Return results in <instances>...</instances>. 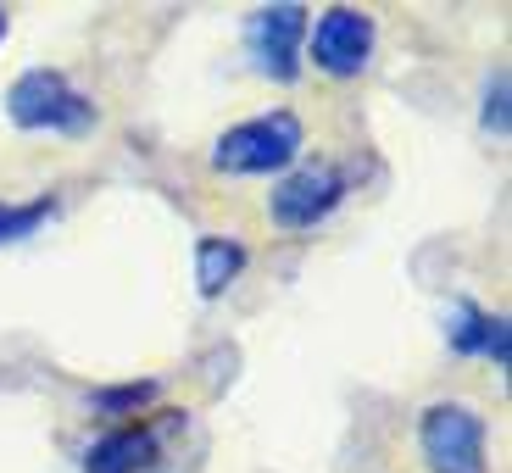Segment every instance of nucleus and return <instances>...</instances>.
<instances>
[{"instance_id": "12", "label": "nucleus", "mask_w": 512, "mask_h": 473, "mask_svg": "<svg viewBox=\"0 0 512 473\" xmlns=\"http://www.w3.org/2000/svg\"><path fill=\"white\" fill-rule=\"evenodd\" d=\"M507 95H512V78L496 73L485 84V128L490 134H507Z\"/></svg>"}, {"instance_id": "13", "label": "nucleus", "mask_w": 512, "mask_h": 473, "mask_svg": "<svg viewBox=\"0 0 512 473\" xmlns=\"http://www.w3.org/2000/svg\"><path fill=\"white\" fill-rule=\"evenodd\" d=\"M0 39H6V12H0Z\"/></svg>"}, {"instance_id": "5", "label": "nucleus", "mask_w": 512, "mask_h": 473, "mask_svg": "<svg viewBox=\"0 0 512 473\" xmlns=\"http://www.w3.org/2000/svg\"><path fill=\"white\" fill-rule=\"evenodd\" d=\"M307 56L329 78H357L373 56V17L357 12V6H329L307 28Z\"/></svg>"}, {"instance_id": "8", "label": "nucleus", "mask_w": 512, "mask_h": 473, "mask_svg": "<svg viewBox=\"0 0 512 473\" xmlns=\"http://www.w3.org/2000/svg\"><path fill=\"white\" fill-rule=\"evenodd\" d=\"M156 451H162V429L128 423V429H112L106 440H95L90 457H84V473H145Z\"/></svg>"}, {"instance_id": "6", "label": "nucleus", "mask_w": 512, "mask_h": 473, "mask_svg": "<svg viewBox=\"0 0 512 473\" xmlns=\"http://www.w3.org/2000/svg\"><path fill=\"white\" fill-rule=\"evenodd\" d=\"M307 6H295V0H284V6H262V12L245 23V45H251L256 67L268 78H279V84H290L295 73H301V45H307Z\"/></svg>"}, {"instance_id": "7", "label": "nucleus", "mask_w": 512, "mask_h": 473, "mask_svg": "<svg viewBox=\"0 0 512 473\" xmlns=\"http://www.w3.org/2000/svg\"><path fill=\"white\" fill-rule=\"evenodd\" d=\"M446 340H451L457 357H485V362H496V368H507V362H512V323L479 312L474 301H451Z\"/></svg>"}, {"instance_id": "3", "label": "nucleus", "mask_w": 512, "mask_h": 473, "mask_svg": "<svg viewBox=\"0 0 512 473\" xmlns=\"http://www.w3.org/2000/svg\"><path fill=\"white\" fill-rule=\"evenodd\" d=\"M418 446L435 473H485V418L462 401H435L418 418Z\"/></svg>"}, {"instance_id": "9", "label": "nucleus", "mask_w": 512, "mask_h": 473, "mask_svg": "<svg viewBox=\"0 0 512 473\" xmlns=\"http://www.w3.org/2000/svg\"><path fill=\"white\" fill-rule=\"evenodd\" d=\"M245 273V245L223 240V234H206V240H195V290L212 301V295H223L234 279Z\"/></svg>"}, {"instance_id": "1", "label": "nucleus", "mask_w": 512, "mask_h": 473, "mask_svg": "<svg viewBox=\"0 0 512 473\" xmlns=\"http://www.w3.org/2000/svg\"><path fill=\"white\" fill-rule=\"evenodd\" d=\"M307 145V128L295 112H262L245 117V123L223 128L218 145H212V167L234 173V179H262V173H284V167L301 156Z\"/></svg>"}, {"instance_id": "2", "label": "nucleus", "mask_w": 512, "mask_h": 473, "mask_svg": "<svg viewBox=\"0 0 512 473\" xmlns=\"http://www.w3.org/2000/svg\"><path fill=\"white\" fill-rule=\"evenodd\" d=\"M6 117L28 134H90L95 128V101L73 90V78L56 67H28L6 90Z\"/></svg>"}, {"instance_id": "11", "label": "nucleus", "mask_w": 512, "mask_h": 473, "mask_svg": "<svg viewBox=\"0 0 512 473\" xmlns=\"http://www.w3.org/2000/svg\"><path fill=\"white\" fill-rule=\"evenodd\" d=\"M145 401H156V379H140V384H112V390H95V407H101V412H140Z\"/></svg>"}, {"instance_id": "4", "label": "nucleus", "mask_w": 512, "mask_h": 473, "mask_svg": "<svg viewBox=\"0 0 512 473\" xmlns=\"http://www.w3.org/2000/svg\"><path fill=\"white\" fill-rule=\"evenodd\" d=\"M340 201H346V179H340L329 162H307V167H295V173H284V179L273 184L268 212H273L279 229H318Z\"/></svg>"}, {"instance_id": "10", "label": "nucleus", "mask_w": 512, "mask_h": 473, "mask_svg": "<svg viewBox=\"0 0 512 473\" xmlns=\"http://www.w3.org/2000/svg\"><path fill=\"white\" fill-rule=\"evenodd\" d=\"M51 212H56L51 201H28V206L0 201V245H17L28 234H39V223H51Z\"/></svg>"}]
</instances>
